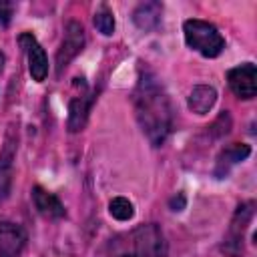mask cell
<instances>
[{
	"instance_id": "obj_1",
	"label": "cell",
	"mask_w": 257,
	"mask_h": 257,
	"mask_svg": "<svg viewBox=\"0 0 257 257\" xmlns=\"http://www.w3.org/2000/svg\"><path fill=\"white\" fill-rule=\"evenodd\" d=\"M133 108L137 122L153 147L165 145L175 128V108L161 84L151 70H141L133 90Z\"/></svg>"
},
{
	"instance_id": "obj_2",
	"label": "cell",
	"mask_w": 257,
	"mask_h": 257,
	"mask_svg": "<svg viewBox=\"0 0 257 257\" xmlns=\"http://www.w3.org/2000/svg\"><path fill=\"white\" fill-rule=\"evenodd\" d=\"M106 257H167V239L157 223H143L116 233L106 243Z\"/></svg>"
},
{
	"instance_id": "obj_3",
	"label": "cell",
	"mask_w": 257,
	"mask_h": 257,
	"mask_svg": "<svg viewBox=\"0 0 257 257\" xmlns=\"http://www.w3.org/2000/svg\"><path fill=\"white\" fill-rule=\"evenodd\" d=\"M183 34L189 48L197 50L205 58H217L225 48V38L219 28L201 18H189L183 22Z\"/></svg>"
},
{
	"instance_id": "obj_4",
	"label": "cell",
	"mask_w": 257,
	"mask_h": 257,
	"mask_svg": "<svg viewBox=\"0 0 257 257\" xmlns=\"http://www.w3.org/2000/svg\"><path fill=\"white\" fill-rule=\"evenodd\" d=\"M253 211H255V203L253 201H247V203H241L233 217H231V223L227 227V233L223 237V243H221V253L229 255V257H241L243 255V235L247 231V225L251 223L253 219Z\"/></svg>"
},
{
	"instance_id": "obj_5",
	"label": "cell",
	"mask_w": 257,
	"mask_h": 257,
	"mask_svg": "<svg viewBox=\"0 0 257 257\" xmlns=\"http://www.w3.org/2000/svg\"><path fill=\"white\" fill-rule=\"evenodd\" d=\"M82 48H84V28L80 22L68 20L64 26V38L56 52V74L58 76L70 64V60L82 52Z\"/></svg>"
},
{
	"instance_id": "obj_6",
	"label": "cell",
	"mask_w": 257,
	"mask_h": 257,
	"mask_svg": "<svg viewBox=\"0 0 257 257\" xmlns=\"http://www.w3.org/2000/svg\"><path fill=\"white\" fill-rule=\"evenodd\" d=\"M18 44L22 46V50L26 52L28 58V72L32 76V80L42 82L48 76V56L42 48V44L36 40V36L32 32H22L18 34Z\"/></svg>"
},
{
	"instance_id": "obj_7",
	"label": "cell",
	"mask_w": 257,
	"mask_h": 257,
	"mask_svg": "<svg viewBox=\"0 0 257 257\" xmlns=\"http://www.w3.org/2000/svg\"><path fill=\"white\" fill-rule=\"evenodd\" d=\"M227 82L237 98L251 100L257 94V68L253 62H243L227 72Z\"/></svg>"
},
{
	"instance_id": "obj_8",
	"label": "cell",
	"mask_w": 257,
	"mask_h": 257,
	"mask_svg": "<svg viewBox=\"0 0 257 257\" xmlns=\"http://www.w3.org/2000/svg\"><path fill=\"white\" fill-rule=\"evenodd\" d=\"M28 233L22 225L0 221V257H18L26 247Z\"/></svg>"
},
{
	"instance_id": "obj_9",
	"label": "cell",
	"mask_w": 257,
	"mask_h": 257,
	"mask_svg": "<svg viewBox=\"0 0 257 257\" xmlns=\"http://www.w3.org/2000/svg\"><path fill=\"white\" fill-rule=\"evenodd\" d=\"M16 137L8 131L6 141L0 149V203L10 195L12 177H14V157H16Z\"/></svg>"
},
{
	"instance_id": "obj_10",
	"label": "cell",
	"mask_w": 257,
	"mask_h": 257,
	"mask_svg": "<svg viewBox=\"0 0 257 257\" xmlns=\"http://www.w3.org/2000/svg\"><path fill=\"white\" fill-rule=\"evenodd\" d=\"M32 203H34L36 211L46 219H62V217H66V209L62 205V201L54 193L46 191L40 185L32 187Z\"/></svg>"
},
{
	"instance_id": "obj_11",
	"label": "cell",
	"mask_w": 257,
	"mask_h": 257,
	"mask_svg": "<svg viewBox=\"0 0 257 257\" xmlns=\"http://www.w3.org/2000/svg\"><path fill=\"white\" fill-rule=\"evenodd\" d=\"M92 102H94V96L88 94L86 90H82V94H76L74 98H70V102H68V122H66L70 133H78V131L84 128Z\"/></svg>"
},
{
	"instance_id": "obj_12",
	"label": "cell",
	"mask_w": 257,
	"mask_h": 257,
	"mask_svg": "<svg viewBox=\"0 0 257 257\" xmlns=\"http://www.w3.org/2000/svg\"><path fill=\"white\" fill-rule=\"evenodd\" d=\"M249 155H251V147L245 145V143H233V145L225 147V149L219 153V157H217L215 171H213L215 177H217V179H223V177L231 171L233 165L245 161Z\"/></svg>"
},
{
	"instance_id": "obj_13",
	"label": "cell",
	"mask_w": 257,
	"mask_h": 257,
	"mask_svg": "<svg viewBox=\"0 0 257 257\" xmlns=\"http://www.w3.org/2000/svg\"><path fill=\"white\" fill-rule=\"evenodd\" d=\"M161 14H163L161 2H143V4H139V6L135 8V12H133V22H135V26H137L139 30L149 32V30H153V28L159 26Z\"/></svg>"
},
{
	"instance_id": "obj_14",
	"label": "cell",
	"mask_w": 257,
	"mask_h": 257,
	"mask_svg": "<svg viewBox=\"0 0 257 257\" xmlns=\"http://www.w3.org/2000/svg\"><path fill=\"white\" fill-rule=\"evenodd\" d=\"M215 100H217V90L213 86H209V84H197L191 90L189 98H187V106L195 114H207L213 108Z\"/></svg>"
},
{
	"instance_id": "obj_15",
	"label": "cell",
	"mask_w": 257,
	"mask_h": 257,
	"mask_svg": "<svg viewBox=\"0 0 257 257\" xmlns=\"http://www.w3.org/2000/svg\"><path fill=\"white\" fill-rule=\"evenodd\" d=\"M108 213L116 221H128L135 217V205L126 197H114L108 203Z\"/></svg>"
},
{
	"instance_id": "obj_16",
	"label": "cell",
	"mask_w": 257,
	"mask_h": 257,
	"mask_svg": "<svg viewBox=\"0 0 257 257\" xmlns=\"http://www.w3.org/2000/svg\"><path fill=\"white\" fill-rule=\"evenodd\" d=\"M92 22H94L96 30H98L100 34H104V36H110V34L114 32V14H112V10H110L106 4H102V6L94 12Z\"/></svg>"
},
{
	"instance_id": "obj_17",
	"label": "cell",
	"mask_w": 257,
	"mask_h": 257,
	"mask_svg": "<svg viewBox=\"0 0 257 257\" xmlns=\"http://www.w3.org/2000/svg\"><path fill=\"white\" fill-rule=\"evenodd\" d=\"M14 10H16V4L12 2H0V24L2 26H8L12 16H14Z\"/></svg>"
},
{
	"instance_id": "obj_18",
	"label": "cell",
	"mask_w": 257,
	"mask_h": 257,
	"mask_svg": "<svg viewBox=\"0 0 257 257\" xmlns=\"http://www.w3.org/2000/svg\"><path fill=\"white\" fill-rule=\"evenodd\" d=\"M169 205H171V209H173V211H183V209H185V195H183V193H179L177 197H173V199H171V203H169Z\"/></svg>"
},
{
	"instance_id": "obj_19",
	"label": "cell",
	"mask_w": 257,
	"mask_h": 257,
	"mask_svg": "<svg viewBox=\"0 0 257 257\" xmlns=\"http://www.w3.org/2000/svg\"><path fill=\"white\" fill-rule=\"evenodd\" d=\"M4 64H6V56H4V52L0 50V72L4 70Z\"/></svg>"
}]
</instances>
